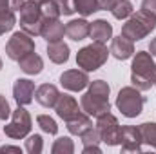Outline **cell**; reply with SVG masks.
I'll return each instance as SVG.
<instances>
[{
	"label": "cell",
	"mask_w": 156,
	"mask_h": 154,
	"mask_svg": "<svg viewBox=\"0 0 156 154\" xmlns=\"http://www.w3.org/2000/svg\"><path fill=\"white\" fill-rule=\"evenodd\" d=\"M89 82H91L89 75L83 69H69V71H64L60 75V85L66 91H71V93L83 91L89 85Z\"/></svg>",
	"instance_id": "obj_10"
},
{
	"label": "cell",
	"mask_w": 156,
	"mask_h": 154,
	"mask_svg": "<svg viewBox=\"0 0 156 154\" xmlns=\"http://www.w3.org/2000/svg\"><path fill=\"white\" fill-rule=\"evenodd\" d=\"M33 2H37V4H44L45 0H33Z\"/></svg>",
	"instance_id": "obj_40"
},
{
	"label": "cell",
	"mask_w": 156,
	"mask_h": 154,
	"mask_svg": "<svg viewBox=\"0 0 156 154\" xmlns=\"http://www.w3.org/2000/svg\"><path fill=\"white\" fill-rule=\"evenodd\" d=\"M2 67H4V64H2V58H0V71H2Z\"/></svg>",
	"instance_id": "obj_41"
},
{
	"label": "cell",
	"mask_w": 156,
	"mask_h": 154,
	"mask_svg": "<svg viewBox=\"0 0 156 154\" xmlns=\"http://www.w3.org/2000/svg\"><path fill=\"white\" fill-rule=\"evenodd\" d=\"M80 109H82L85 114L93 116V118H98L100 114L111 111L109 96H100V94H94V93L87 91V93H83L82 98H80Z\"/></svg>",
	"instance_id": "obj_9"
},
{
	"label": "cell",
	"mask_w": 156,
	"mask_h": 154,
	"mask_svg": "<svg viewBox=\"0 0 156 154\" xmlns=\"http://www.w3.org/2000/svg\"><path fill=\"white\" fill-rule=\"evenodd\" d=\"M47 56H49V60L53 62V64H66L67 60H69V45L64 42V40H60V42H49L47 44Z\"/></svg>",
	"instance_id": "obj_19"
},
{
	"label": "cell",
	"mask_w": 156,
	"mask_h": 154,
	"mask_svg": "<svg viewBox=\"0 0 156 154\" xmlns=\"http://www.w3.org/2000/svg\"><path fill=\"white\" fill-rule=\"evenodd\" d=\"M53 154H73L75 152V143L69 136H62L58 140H55L53 147H51Z\"/></svg>",
	"instance_id": "obj_28"
},
{
	"label": "cell",
	"mask_w": 156,
	"mask_h": 154,
	"mask_svg": "<svg viewBox=\"0 0 156 154\" xmlns=\"http://www.w3.org/2000/svg\"><path fill=\"white\" fill-rule=\"evenodd\" d=\"M24 149H26V152H29V154H40L44 151V138H42L40 134H31V136H27Z\"/></svg>",
	"instance_id": "obj_30"
},
{
	"label": "cell",
	"mask_w": 156,
	"mask_h": 154,
	"mask_svg": "<svg viewBox=\"0 0 156 154\" xmlns=\"http://www.w3.org/2000/svg\"><path fill=\"white\" fill-rule=\"evenodd\" d=\"M109 49L105 44L100 42H93L85 47H82L76 53V65L80 69H83L85 73H93L98 71L109 58Z\"/></svg>",
	"instance_id": "obj_3"
},
{
	"label": "cell",
	"mask_w": 156,
	"mask_h": 154,
	"mask_svg": "<svg viewBox=\"0 0 156 154\" xmlns=\"http://www.w3.org/2000/svg\"><path fill=\"white\" fill-rule=\"evenodd\" d=\"M35 49H37V45H35L33 37L27 35V33H24V31L13 33L11 38L7 40V44H5V54H7V58H11L15 62H18L20 58L27 56L29 53H35Z\"/></svg>",
	"instance_id": "obj_8"
},
{
	"label": "cell",
	"mask_w": 156,
	"mask_h": 154,
	"mask_svg": "<svg viewBox=\"0 0 156 154\" xmlns=\"http://www.w3.org/2000/svg\"><path fill=\"white\" fill-rule=\"evenodd\" d=\"M11 107H9V102L5 100V96H2L0 94V120L4 121V120H7L9 116H11Z\"/></svg>",
	"instance_id": "obj_33"
},
{
	"label": "cell",
	"mask_w": 156,
	"mask_h": 154,
	"mask_svg": "<svg viewBox=\"0 0 156 154\" xmlns=\"http://www.w3.org/2000/svg\"><path fill=\"white\" fill-rule=\"evenodd\" d=\"M33 127V120L29 111L24 105H18L13 113H11V121L7 125H4V134L11 140H24Z\"/></svg>",
	"instance_id": "obj_6"
},
{
	"label": "cell",
	"mask_w": 156,
	"mask_h": 154,
	"mask_svg": "<svg viewBox=\"0 0 156 154\" xmlns=\"http://www.w3.org/2000/svg\"><path fill=\"white\" fill-rule=\"evenodd\" d=\"M80 138H82V145H83V149H82L83 154H93V152L100 154L102 152V149H100V134H98L96 127H91Z\"/></svg>",
	"instance_id": "obj_22"
},
{
	"label": "cell",
	"mask_w": 156,
	"mask_h": 154,
	"mask_svg": "<svg viewBox=\"0 0 156 154\" xmlns=\"http://www.w3.org/2000/svg\"><path fill=\"white\" fill-rule=\"evenodd\" d=\"M37 123L45 134H56L58 132V125H56L55 118H51L49 114H38L37 116Z\"/></svg>",
	"instance_id": "obj_29"
},
{
	"label": "cell",
	"mask_w": 156,
	"mask_h": 154,
	"mask_svg": "<svg viewBox=\"0 0 156 154\" xmlns=\"http://www.w3.org/2000/svg\"><path fill=\"white\" fill-rule=\"evenodd\" d=\"M0 9H11V0H0Z\"/></svg>",
	"instance_id": "obj_39"
},
{
	"label": "cell",
	"mask_w": 156,
	"mask_h": 154,
	"mask_svg": "<svg viewBox=\"0 0 156 154\" xmlns=\"http://www.w3.org/2000/svg\"><path fill=\"white\" fill-rule=\"evenodd\" d=\"M18 65L29 76H37V75H40L44 71V60H42V56L37 54V53H29L27 56L20 58L18 60Z\"/></svg>",
	"instance_id": "obj_20"
},
{
	"label": "cell",
	"mask_w": 156,
	"mask_h": 154,
	"mask_svg": "<svg viewBox=\"0 0 156 154\" xmlns=\"http://www.w3.org/2000/svg\"><path fill=\"white\" fill-rule=\"evenodd\" d=\"M154 29H156V16H153L151 13L144 11V9H140L125 20V24L122 26V35L125 38L133 40V42H138V40H144L145 37H149Z\"/></svg>",
	"instance_id": "obj_2"
},
{
	"label": "cell",
	"mask_w": 156,
	"mask_h": 154,
	"mask_svg": "<svg viewBox=\"0 0 156 154\" xmlns=\"http://www.w3.org/2000/svg\"><path fill=\"white\" fill-rule=\"evenodd\" d=\"M40 7H42V16H44L45 22H49V20H58L60 15H62L56 0H45L44 4H40Z\"/></svg>",
	"instance_id": "obj_27"
},
{
	"label": "cell",
	"mask_w": 156,
	"mask_h": 154,
	"mask_svg": "<svg viewBox=\"0 0 156 154\" xmlns=\"http://www.w3.org/2000/svg\"><path fill=\"white\" fill-rule=\"evenodd\" d=\"M120 145H122V152H140L144 140H142V132L140 127H133V125H125L122 127L120 132Z\"/></svg>",
	"instance_id": "obj_11"
},
{
	"label": "cell",
	"mask_w": 156,
	"mask_h": 154,
	"mask_svg": "<svg viewBox=\"0 0 156 154\" xmlns=\"http://www.w3.org/2000/svg\"><path fill=\"white\" fill-rule=\"evenodd\" d=\"M109 53L116 58V60H129L134 54V42L125 38L123 35L111 38V47Z\"/></svg>",
	"instance_id": "obj_14"
},
{
	"label": "cell",
	"mask_w": 156,
	"mask_h": 154,
	"mask_svg": "<svg viewBox=\"0 0 156 154\" xmlns=\"http://www.w3.org/2000/svg\"><path fill=\"white\" fill-rule=\"evenodd\" d=\"M35 82L29 80V78H18L13 85V98L18 105H29L35 98Z\"/></svg>",
	"instance_id": "obj_12"
},
{
	"label": "cell",
	"mask_w": 156,
	"mask_h": 154,
	"mask_svg": "<svg viewBox=\"0 0 156 154\" xmlns=\"http://www.w3.org/2000/svg\"><path fill=\"white\" fill-rule=\"evenodd\" d=\"M89 37L93 38V42L107 44L109 40L113 38V26H111L107 20L98 18V20L91 22V31H89Z\"/></svg>",
	"instance_id": "obj_17"
},
{
	"label": "cell",
	"mask_w": 156,
	"mask_h": 154,
	"mask_svg": "<svg viewBox=\"0 0 156 154\" xmlns=\"http://www.w3.org/2000/svg\"><path fill=\"white\" fill-rule=\"evenodd\" d=\"M100 2V9H105V11H111V7L116 4L118 0H98Z\"/></svg>",
	"instance_id": "obj_35"
},
{
	"label": "cell",
	"mask_w": 156,
	"mask_h": 154,
	"mask_svg": "<svg viewBox=\"0 0 156 154\" xmlns=\"http://www.w3.org/2000/svg\"><path fill=\"white\" fill-rule=\"evenodd\" d=\"M156 82L154 56L147 51H138L133 54L131 64V83L138 91H149Z\"/></svg>",
	"instance_id": "obj_1"
},
{
	"label": "cell",
	"mask_w": 156,
	"mask_h": 154,
	"mask_svg": "<svg viewBox=\"0 0 156 154\" xmlns=\"http://www.w3.org/2000/svg\"><path fill=\"white\" fill-rule=\"evenodd\" d=\"M133 13H134V5L131 4V0H118L111 7V15L116 20H127Z\"/></svg>",
	"instance_id": "obj_23"
},
{
	"label": "cell",
	"mask_w": 156,
	"mask_h": 154,
	"mask_svg": "<svg viewBox=\"0 0 156 154\" xmlns=\"http://www.w3.org/2000/svg\"><path fill=\"white\" fill-rule=\"evenodd\" d=\"M145 105V96H142V91L136 87H122L116 96V107L125 118H136L142 114Z\"/></svg>",
	"instance_id": "obj_4"
},
{
	"label": "cell",
	"mask_w": 156,
	"mask_h": 154,
	"mask_svg": "<svg viewBox=\"0 0 156 154\" xmlns=\"http://www.w3.org/2000/svg\"><path fill=\"white\" fill-rule=\"evenodd\" d=\"M138 127H140L144 143H147L149 147H154L156 149V123L154 121H144Z\"/></svg>",
	"instance_id": "obj_26"
},
{
	"label": "cell",
	"mask_w": 156,
	"mask_h": 154,
	"mask_svg": "<svg viewBox=\"0 0 156 154\" xmlns=\"http://www.w3.org/2000/svg\"><path fill=\"white\" fill-rule=\"evenodd\" d=\"M56 2H58V7H60V13L62 15L69 16V15L76 13L75 11V0H56Z\"/></svg>",
	"instance_id": "obj_32"
},
{
	"label": "cell",
	"mask_w": 156,
	"mask_h": 154,
	"mask_svg": "<svg viewBox=\"0 0 156 154\" xmlns=\"http://www.w3.org/2000/svg\"><path fill=\"white\" fill-rule=\"evenodd\" d=\"M96 131L100 134V142L109 145V147H116L120 145V132L122 127L118 123V118L111 113H104L96 118Z\"/></svg>",
	"instance_id": "obj_7"
},
{
	"label": "cell",
	"mask_w": 156,
	"mask_h": 154,
	"mask_svg": "<svg viewBox=\"0 0 156 154\" xmlns=\"http://www.w3.org/2000/svg\"><path fill=\"white\" fill-rule=\"evenodd\" d=\"M91 31V22H87L85 18H76L66 24V35L67 38H71L73 42H82L89 37Z\"/></svg>",
	"instance_id": "obj_16"
},
{
	"label": "cell",
	"mask_w": 156,
	"mask_h": 154,
	"mask_svg": "<svg viewBox=\"0 0 156 154\" xmlns=\"http://www.w3.org/2000/svg\"><path fill=\"white\" fill-rule=\"evenodd\" d=\"M87 87H89L87 91H91L94 94H100V96H109L111 94V87L105 80H93V82H89Z\"/></svg>",
	"instance_id": "obj_31"
},
{
	"label": "cell",
	"mask_w": 156,
	"mask_h": 154,
	"mask_svg": "<svg viewBox=\"0 0 156 154\" xmlns=\"http://www.w3.org/2000/svg\"><path fill=\"white\" fill-rule=\"evenodd\" d=\"M66 127H67V131L73 136H82L85 131H89L93 127V120H91L89 114H85L83 111H80L76 116H73L71 120L66 121Z\"/></svg>",
	"instance_id": "obj_18"
},
{
	"label": "cell",
	"mask_w": 156,
	"mask_h": 154,
	"mask_svg": "<svg viewBox=\"0 0 156 154\" xmlns=\"http://www.w3.org/2000/svg\"><path fill=\"white\" fill-rule=\"evenodd\" d=\"M149 53L156 58V38H153L151 40V44H149Z\"/></svg>",
	"instance_id": "obj_38"
},
{
	"label": "cell",
	"mask_w": 156,
	"mask_h": 154,
	"mask_svg": "<svg viewBox=\"0 0 156 154\" xmlns=\"http://www.w3.org/2000/svg\"><path fill=\"white\" fill-rule=\"evenodd\" d=\"M140 9H144V11L151 13L153 16H156V0H142V7Z\"/></svg>",
	"instance_id": "obj_34"
},
{
	"label": "cell",
	"mask_w": 156,
	"mask_h": 154,
	"mask_svg": "<svg viewBox=\"0 0 156 154\" xmlns=\"http://www.w3.org/2000/svg\"><path fill=\"white\" fill-rule=\"evenodd\" d=\"M44 24H45V20L42 16L40 4L33 2V0H26L24 5L20 7V29L35 38V37H42Z\"/></svg>",
	"instance_id": "obj_5"
},
{
	"label": "cell",
	"mask_w": 156,
	"mask_h": 154,
	"mask_svg": "<svg viewBox=\"0 0 156 154\" xmlns=\"http://www.w3.org/2000/svg\"><path fill=\"white\" fill-rule=\"evenodd\" d=\"M0 152H22V149L15 147V145H4V147H0Z\"/></svg>",
	"instance_id": "obj_36"
},
{
	"label": "cell",
	"mask_w": 156,
	"mask_h": 154,
	"mask_svg": "<svg viewBox=\"0 0 156 154\" xmlns=\"http://www.w3.org/2000/svg\"><path fill=\"white\" fill-rule=\"evenodd\" d=\"M64 35H66V26L60 22V18L58 20H49L42 27V38L47 44L49 42H60L64 38Z\"/></svg>",
	"instance_id": "obj_21"
},
{
	"label": "cell",
	"mask_w": 156,
	"mask_h": 154,
	"mask_svg": "<svg viewBox=\"0 0 156 154\" xmlns=\"http://www.w3.org/2000/svg\"><path fill=\"white\" fill-rule=\"evenodd\" d=\"M154 85H156V82H154Z\"/></svg>",
	"instance_id": "obj_42"
},
{
	"label": "cell",
	"mask_w": 156,
	"mask_h": 154,
	"mask_svg": "<svg viewBox=\"0 0 156 154\" xmlns=\"http://www.w3.org/2000/svg\"><path fill=\"white\" fill-rule=\"evenodd\" d=\"M58 98H60V91L53 83H42L35 91V100L45 109H55Z\"/></svg>",
	"instance_id": "obj_13"
},
{
	"label": "cell",
	"mask_w": 156,
	"mask_h": 154,
	"mask_svg": "<svg viewBox=\"0 0 156 154\" xmlns=\"http://www.w3.org/2000/svg\"><path fill=\"white\" fill-rule=\"evenodd\" d=\"M26 0H11V9L13 11H20V7L24 5Z\"/></svg>",
	"instance_id": "obj_37"
},
{
	"label": "cell",
	"mask_w": 156,
	"mask_h": 154,
	"mask_svg": "<svg viewBox=\"0 0 156 154\" xmlns=\"http://www.w3.org/2000/svg\"><path fill=\"white\" fill-rule=\"evenodd\" d=\"M16 26V15L11 9H0V37L9 33Z\"/></svg>",
	"instance_id": "obj_24"
},
{
	"label": "cell",
	"mask_w": 156,
	"mask_h": 154,
	"mask_svg": "<svg viewBox=\"0 0 156 154\" xmlns=\"http://www.w3.org/2000/svg\"><path fill=\"white\" fill-rule=\"evenodd\" d=\"M55 111H56L58 118H62L64 121H67V120H71L73 116H76L82 109L78 107V102L73 96H69V94H60V98H58V102H56V105H55Z\"/></svg>",
	"instance_id": "obj_15"
},
{
	"label": "cell",
	"mask_w": 156,
	"mask_h": 154,
	"mask_svg": "<svg viewBox=\"0 0 156 154\" xmlns=\"http://www.w3.org/2000/svg\"><path fill=\"white\" fill-rule=\"evenodd\" d=\"M75 11L80 13L83 18L91 16L93 13L100 11V2L98 0H75Z\"/></svg>",
	"instance_id": "obj_25"
}]
</instances>
